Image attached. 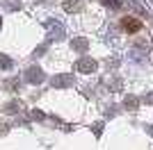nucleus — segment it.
<instances>
[{
    "label": "nucleus",
    "mask_w": 153,
    "mask_h": 150,
    "mask_svg": "<svg viewBox=\"0 0 153 150\" xmlns=\"http://www.w3.org/2000/svg\"><path fill=\"white\" fill-rule=\"evenodd\" d=\"M73 48L82 52V50H87V41L85 39H73Z\"/></svg>",
    "instance_id": "0eeeda50"
},
{
    "label": "nucleus",
    "mask_w": 153,
    "mask_h": 150,
    "mask_svg": "<svg viewBox=\"0 0 153 150\" xmlns=\"http://www.w3.org/2000/svg\"><path fill=\"white\" fill-rule=\"evenodd\" d=\"M51 84L55 89H66V87H73V75H55L51 80Z\"/></svg>",
    "instance_id": "7ed1b4c3"
},
{
    "label": "nucleus",
    "mask_w": 153,
    "mask_h": 150,
    "mask_svg": "<svg viewBox=\"0 0 153 150\" xmlns=\"http://www.w3.org/2000/svg\"><path fill=\"white\" fill-rule=\"evenodd\" d=\"M103 5H110V7H119V2H117V0H103Z\"/></svg>",
    "instance_id": "6e6552de"
},
{
    "label": "nucleus",
    "mask_w": 153,
    "mask_h": 150,
    "mask_svg": "<svg viewBox=\"0 0 153 150\" xmlns=\"http://www.w3.org/2000/svg\"><path fill=\"white\" fill-rule=\"evenodd\" d=\"M0 21H2V18H0Z\"/></svg>",
    "instance_id": "1a4fd4ad"
},
{
    "label": "nucleus",
    "mask_w": 153,
    "mask_h": 150,
    "mask_svg": "<svg viewBox=\"0 0 153 150\" xmlns=\"http://www.w3.org/2000/svg\"><path fill=\"white\" fill-rule=\"evenodd\" d=\"M14 66V62L9 59V57H5V55H0V71H9Z\"/></svg>",
    "instance_id": "39448f33"
},
{
    "label": "nucleus",
    "mask_w": 153,
    "mask_h": 150,
    "mask_svg": "<svg viewBox=\"0 0 153 150\" xmlns=\"http://www.w3.org/2000/svg\"><path fill=\"white\" fill-rule=\"evenodd\" d=\"M96 66H98V64H96L91 57H82V59H78V64H76V68L80 71V73H94Z\"/></svg>",
    "instance_id": "f257e3e1"
},
{
    "label": "nucleus",
    "mask_w": 153,
    "mask_h": 150,
    "mask_svg": "<svg viewBox=\"0 0 153 150\" xmlns=\"http://www.w3.org/2000/svg\"><path fill=\"white\" fill-rule=\"evenodd\" d=\"M121 27L126 32H137L142 27V23L137 18H133V16H126V18H121Z\"/></svg>",
    "instance_id": "20e7f679"
},
{
    "label": "nucleus",
    "mask_w": 153,
    "mask_h": 150,
    "mask_svg": "<svg viewBox=\"0 0 153 150\" xmlns=\"http://www.w3.org/2000/svg\"><path fill=\"white\" fill-rule=\"evenodd\" d=\"M25 80L30 82V84H41V82H44V71L39 68V66H32V68H27Z\"/></svg>",
    "instance_id": "f03ea898"
},
{
    "label": "nucleus",
    "mask_w": 153,
    "mask_h": 150,
    "mask_svg": "<svg viewBox=\"0 0 153 150\" xmlns=\"http://www.w3.org/2000/svg\"><path fill=\"white\" fill-rule=\"evenodd\" d=\"M137 105H140V100L135 98V96H128V98H126V107L130 109V112H135V109H137Z\"/></svg>",
    "instance_id": "423d86ee"
}]
</instances>
